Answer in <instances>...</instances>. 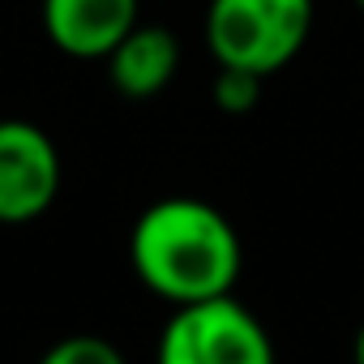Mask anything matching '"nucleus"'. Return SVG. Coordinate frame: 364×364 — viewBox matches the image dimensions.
Segmentation results:
<instances>
[{
    "label": "nucleus",
    "instance_id": "nucleus-2",
    "mask_svg": "<svg viewBox=\"0 0 364 364\" xmlns=\"http://www.w3.org/2000/svg\"><path fill=\"white\" fill-rule=\"evenodd\" d=\"M313 35V0H210L206 5V48L215 65H236L249 73L287 69Z\"/></svg>",
    "mask_w": 364,
    "mask_h": 364
},
{
    "label": "nucleus",
    "instance_id": "nucleus-5",
    "mask_svg": "<svg viewBox=\"0 0 364 364\" xmlns=\"http://www.w3.org/2000/svg\"><path fill=\"white\" fill-rule=\"evenodd\" d=\"M141 0H43V35L73 60H107L137 26Z\"/></svg>",
    "mask_w": 364,
    "mask_h": 364
},
{
    "label": "nucleus",
    "instance_id": "nucleus-3",
    "mask_svg": "<svg viewBox=\"0 0 364 364\" xmlns=\"http://www.w3.org/2000/svg\"><path fill=\"white\" fill-rule=\"evenodd\" d=\"M274 343L266 326L232 291L171 304L159 334L163 364H270Z\"/></svg>",
    "mask_w": 364,
    "mask_h": 364
},
{
    "label": "nucleus",
    "instance_id": "nucleus-9",
    "mask_svg": "<svg viewBox=\"0 0 364 364\" xmlns=\"http://www.w3.org/2000/svg\"><path fill=\"white\" fill-rule=\"evenodd\" d=\"M355 360H360V364H364V326H360V330H355Z\"/></svg>",
    "mask_w": 364,
    "mask_h": 364
},
{
    "label": "nucleus",
    "instance_id": "nucleus-6",
    "mask_svg": "<svg viewBox=\"0 0 364 364\" xmlns=\"http://www.w3.org/2000/svg\"><path fill=\"white\" fill-rule=\"evenodd\" d=\"M180 69V43L167 26H133L107 56V77L124 99H154Z\"/></svg>",
    "mask_w": 364,
    "mask_h": 364
},
{
    "label": "nucleus",
    "instance_id": "nucleus-8",
    "mask_svg": "<svg viewBox=\"0 0 364 364\" xmlns=\"http://www.w3.org/2000/svg\"><path fill=\"white\" fill-rule=\"evenodd\" d=\"M48 364H120V351L99 334H69L43 355Z\"/></svg>",
    "mask_w": 364,
    "mask_h": 364
},
{
    "label": "nucleus",
    "instance_id": "nucleus-7",
    "mask_svg": "<svg viewBox=\"0 0 364 364\" xmlns=\"http://www.w3.org/2000/svg\"><path fill=\"white\" fill-rule=\"evenodd\" d=\"M262 73H249V69H236V65H219V77H215V103L219 112L228 116H245L257 107L262 99Z\"/></svg>",
    "mask_w": 364,
    "mask_h": 364
},
{
    "label": "nucleus",
    "instance_id": "nucleus-1",
    "mask_svg": "<svg viewBox=\"0 0 364 364\" xmlns=\"http://www.w3.org/2000/svg\"><path fill=\"white\" fill-rule=\"evenodd\" d=\"M129 262L146 291L167 304L232 291L245 249L223 210L198 198H163L141 210L129 236Z\"/></svg>",
    "mask_w": 364,
    "mask_h": 364
},
{
    "label": "nucleus",
    "instance_id": "nucleus-10",
    "mask_svg": "<svg viewBox=\"0 0 364 364\" xmlns=\"http://www.w3.org/2000/svg\"><path fill=\"white\" fill-rule=\"evenodd\" d=\"M355 5H360V9H364V0H355Z\"/></svg>",
    "mask_w": 364,
    "mask_h": 364
},
{
    "label": "nucleus",
    "instance_id": "nucleus-4",
    "mask_svg": "<svg viewBox=\"0 0 364 364\" xmlns=\"http://www.w3.org/2000/svg\"><path fill=\"white\" fill-rule=\"evenodd\" d=\"M60 193V150L35 120H0V223H31Z\"/></svg>",
    "mask_w": 364,
    "mask_h": 364
}]
</instances>
